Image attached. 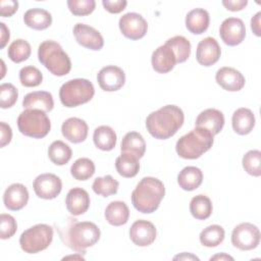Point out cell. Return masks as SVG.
Here are the masks:
<instances>
[{
  "label": "cell",
  "mask_w": 261,
  "mask_h": 261,
  "mask_svg": "<svg viewBox=\"0 0 261 261\" xmlns=\"http://www.w3.org/2000/svg\"><path fill=\"white\" fill-rule=\"evenodd\" d=\"M185 120L184 111L176 105H165L151 112L146 118L149 134L158 140H166L181 127Z\"/></svg>",
  "instance_id": "1"
},
{
  "label": "cell",
  "mask_w": 261,
  "mask_h": 261,
  "mask_svg": "<svg viewBox=\"0 0 261 261\" xmlns=\"http://www.w3.org/2000/svg\"><path fill=\"white\" fill-rule=\"evenodd\" d=\"M165 195L163 182L153 176L143 177L132 193V203L141 213H153Z\"/></svg>",
  "instance_id": "2"
},
{
  "label": "cell",
  "mask_w": 261,
  "mask_h": 261,
  "mask_svg": "<svg viewBox=\"0 0 261 261\" xmlns=\"http://www.w3.org/2000/svg\"><path fill=\"white\" fill-rule=\"evenodd\" d=\"M213 142L214 136L209 130L196 126L178 139L175 150L184 159H197L212 147Z\"/></svg>",
  "instance_id": "3"
},
{
  "label": "cell",
  "mask_w": 261,
  "mask_h": 261,
  "mask_svg": "<svg viewBox=\"0 0 261 261\" xmlns=\"http://www.w3.org/2000/svg\"><path fill=\"white\" fill-rule=\"evenodd\" d=\"M99 227L91 221H74L67 227L61 238H65V244L77 253H86V249L94 246L100 239Z\"/></svg>",
  "instance_id": "4"
},
{
  "label": "cell",
  "mask_w": 261,
  "mask_h": 261,
  "mask_svg": "<svg viewBox=\"0 0 261 261\" xmlns=\"http://www.w3.org/2000/svg\"><path fill=\"white\" fill-rule=\"evenodd\" d=\"M39 61L54 75L63 76L71 69V61L55 41L46 40L38 48Z\"/></svg>",
  "instance_id": "5"
},
{
  "label": "cell",
  "mask_w": 261,
  "mask_h": 261,
  "mask_svg": "<svg viewBox=\"0 0 261 261\" xmlns=\"http://www.w3.org/2000/svg\"><path fill=\"white\" fill-rule=\"evenodd\" d=\"M95 94L93 84L87 79H73L65 82L59 90V98L63 106L71 108L92 100Z\"/></svg>",
  "instance_id": "6"
},
{
  "label": "cell",
  "mask_w": 261,
  "mask_h": 261,
  "mask_svg": "<svg viewBox=\"0 0 261 261\" xmlns=\"http://www.w3.org/2000/svg\"><path fill=\"white\" fill-rule=\"evenodd\" d=\"M18 130L34 139L46 137L51 128V122L46 112L40 109H25L17 117Z\"/></svg>",
  "instance_id": "7"
},
{
  "label": "cell",
  "mask_w": 261,
  "mask_h": 261,
  "mask_svg": "<svg viewBox=\"0 0 261 261\" xmlns=\"http://www.w3.org/2000/svg\"><path fill=\"white\" fill-rule=\"evenodd\" d=\"M53 240L52 226L39 223L24 230L19 238V245L22 251L28 254H36L49 247Z\"/></svg>",
  "instance_id": "8"
},
{
  "label": "cell",
  "mask_w": 261,
  "mask_h": 261,
  "mask_svg": "<svg viewBox=\"0 0 261 261\" xmlns=\"http://www.w3.org/2000/svg\"><path fill=\"white\" fill-rule=\"evenodd\" d=\"M260 243L259 228L250 222L238 224L231 232V244L242 251H249L257 248Z\"/></svg>",
  "instance_id": "9"
},
{
  "label": "cell",
  "mask_w": 261,
  "mask_h": 261,
  "mask_svg": "<svg viewBox=\"0 0 261 261\" xmlns=\"http://www.w3.org/2000/svg\"><path fill=\"white\" fill-rule=\"evenodd\" d=\"M118 25L122 35L130 40L142 39L148 31L146 19L136 12H127L123 14L119 18Z\"/></svg>",
  "instance_id": "10"
},
{
  "label": "cell",
  "mask_w": 261,
  "mask_h": 261,
  "mask_svg": "<svg viewBox=\"0 0 261 261\" xmlns=\"http://www.w3.org/2000/svg\"><path fill=\"white\" fill-rule=\"evenodd\" d=\"M33 188L39 198L51 200L60 194L62 181L54 173H43L35 178Z\"/></svg>",
  "instance_id": "11"
},
{
  "label": "cell",
  "mask_w": 261,
  "mask_h": 261,
  "mask_svg": "<svg viewBox=\"0 0 261 261\" xmlns=\"http://www.w3.org/2000/svg\"><path fill=\"white\" fill-rule=\"evenodd\" d=\"M219 35L224 44L237 46L246 37V27L244 21L238 17L225 18L219 28Z\"/></svg>",
  "instance_id": "12"
},
{
  "label": "cell",
  "mask_w": 261,
  "mask_h": 261,
  "mask_svg": "<svg viewBox=\"0 0 261 261\" xmlns=\"http://www.w3.org/2000/svg\"><path fill=\"white\" fill-rule=\"evenodd\" d=\"M73 36L76 42L90 50L99 51L104 46V39L102 35L93 27L85 23H76L73 27Z\"/></svg>",
  "instance_id": "13"
},
{
  "label": "cell",
  "mask_w": 261,
  "mask_h": 261,
  "mask_svg": "<svg viewBox=\"0 0 261 261\" xmlns=\"http://www.w3.org/2000/svg\"><path fill=\"white\" fill-rule=\"evenodd\" d=\"M97 81L103 91L114 92L124 85L125 73L118 66L107 65L100 69L97 74Z\"/></svg>",
  "instance_id": "14"
},
{
  "label": "cell",
  "mask_w": 261,
  "mask_h": 261,
  "mask_svg": "<svg viewBox=\"0 0 261 261\" xmlns=\"http://www.w3.org/2000/svg\"><path fill=\"white\" fill-rule=\"evenodd\" d=\"M157 236L155 225L144 219L136 220L129 228L132 242L139 247H147L154 243Z\"/></svg>",
  "instance_id": "15"
},
{
  "label": "cell",
  "mask_w": 261,
  "mask_h": 261,
  "mask_svg": "<svg viewBox=\"0 0 261 261\" xmlns=\"http://www.w3.org/2000/svg\"><path fill=\"white\" fill-rule=\"evenodd\" d=\"M221 55V49L215 38L206 37L199 42L196 50V59L203 66H211L216 63Z\"/></svg>",
  "instance_id": "16"
},
{
  "label": "cell",
  "mask_w": 261,
  "mask_h": 261,
  "mask_svg": "<svg viewBox=\"0 0 261 261\" xmlns=\"http://www.w3.org/2000/svg\"><path fill=\"white\" fill-rule=\"evenodd\" d=\"M215 80L222 89L229 92H237L242 90L246 83L245 76L239 70L228 66L219 68L216 71Z\"/></svg>",
  "instance_id": "17"
},
{
  "label": "cell",
  "mask_w": 261,
  "mask_h": 261,
  "mask_svg": "<svg viewBox=\"0 0 261 261\" xmlns=\"http://www.w3.org/2000/svg\"><path fill=\"white\" fill-rule=\"evenodd\" d=\"M29 201V192L22 184L10 185L3 194V203L8 210L18 211L22 209Z\"/></svg>",
  "instance_id": "18"
},
{
  "label": "cell",
  "mask_w": 261,
  "mask_h": 261,
  "mask_svg": "<svg viewBox=\"0 0 261 261\" xmlns=\"http://www.w3.org/2000/svg\"><path fill=\"white\" fill-rule=\"evenodd\" d=\"M195 125L205 128L215 136L221 132L224 125V115L220 110L215 108L205 109L197 116Z\"/></svg>",
  "instance_id": "19"
},
{
  "label": "cell",
  "mask_w": 261,
  "mask_h": 261,
  "mask_svg": "<svg viewBox=\"0 0 261 261\" xmlns=\"http://www.w3.org/2000/svg\"><path fill=\"white\" fill-rule=\"evenodd\" d=\"M90 196L82 188H72L65 198V205L68 212L73 216H79L87 212L90 207Z\"/></svg>",
  "instance_id": "20"
},
{
  "label": "cell",
  "mask_w": 261,
  "mask_h": 261,
  "mask_svg": "<svg viewBox=\"0 0 261 261\" xmlns=\"http://www.w3.org/2000/svg\"><path fill=\"white\" fill-rule=\"evenodd\" d=\"M87 122L79 117L67 118L61 125V133L63 137L74 144L84 142L88 136Z\"/></svg>",
  "instance_id": "21"
},
{
  "label": "cell",
  "mask_w": 261,
  "mask_h": 261,
  "mask_svg": "<svg viewBox=\"0 0 261 261\" xmlns=\"http://www.w3.org/2000/svg\"><path fill=\"white\" fill-rule=\"evenodd\" d=\"M151 62L153 69L158 73L169 72L177 63L172 49L166 44L155 49L151 57Z\"/></svg>",
  "instance_id": "22"
},
{
  "label": "cell",
  "mask_w": 261,
  "mask_h": 261,
  "mask_svg": "<svg viewBox=\"0 0 261 261\" xmlns=\"http://www.w3.org/2000/svg\"><path fill=\"white\" fill-rule=\"evenodd\" d=\"M22 106L25 109H40L44 112H49L54 107V100L51 93L47 91H36L24 96Z\"/></svg>",
  "instance_id": "23"
},
{
  "label": "cell",
  "mask_w": 261,
  "mask_h": 261,
  "mask_svg": "<svg viewBox=\"0 0 261 261\" xmlns=\"http://www.w3.org/2000/svg\"><path fill=\"white\" fill-rule=\"evenodd\" d=\"M231 125L237 134L241 136L248 135L255 126V115L249 108L241 107L233 112Z\"/></svg>",
  "instance_id": "24"
},
{
  "label": "cell",
  "mask_w": 261,
  "mask_h": 261,
  "mask_svg": "<svg viewBox=\"0 0 261 261\" xmlns=\"http://www.w3.org/2000/svg\"><path fill=\"white\" fill-rule=\"evenodd\" d=\"M209 13L203 8H195L188 12L186 16V27L195 35H201L206 32L209 27Z\"/></svg>",
  "instance_id": "25"
},
{
  "label": "cell",
  "mask_w": 261,
  "mask_h": 261,
  "mask_svg": "<svg viewBox=\"0 0 261 261\" xmlns=\"http://www.w3.org/2000/svg\"><path fill=\"white\" fill-rule=\"evenodd\" d=\"M24 23L37 31L48 29L52 23V15L49 11L43 8H31L23 14Z\"/></svg>",
  "instance_id": "26"
},
{
  "label": "cell",
  "mask_w": 261,
  "mask_h": 261,
  "mask_svg": "<svg viewBox=\"0 0 261 261\" xmlns=\"http://www.w3.org/2000/svg\"><path fill=\"white\" fill-rule=\"evenodd\" d=\"M104 215L109 224L120 226L127 222L129 217V209L122 201H112L106 207Z\"/></svg>",
  "instance_id": "27"
},
{
  "label": "cell",
  "mask_w": 261,
  "mask_h": 261,
  "mask_svg": "<svg viewBox=\"0 0 261 261\" xmlns=\"http://www.w3.org/2000/svg\"><path fill=\"white\" fill-rule=\"evenodd\" d=\"M202 181V170L196 166H187L182 168L177 175V184L185 191H194L198 189Z\"/></svg>",
  "instance_id": "28"
},
{
  "label": "cell",
  "mask_w": 261,
  "mask_h": 261,
  "mask_svg": "<svg viewBox=\"0 0 261 261\" xmlns=\"http://www.w3.org/2000/svg\"><path fill=\"white\" fill-rule=\"evenodd\" d=\"M121 153H130L142 158L146 151V142L143 136L137 132H129L125 134L120 144Z\"/></svg>",
  "instance_id": "29"
},
{
  "label": "cell",
  "mask_w": 261,
  "mask_h": 261,
  "mask_svg": "<svg viewBox=\"0 0 261 261\" xmlns=\"http://www.w3.org/2000/svg\"><path fill=\"white\" fill-rule=\"evenodd\" d=\"M115 168L123 177H134L140 169L139 158L130 153H121L115 160Z\"/></svg>",
  "instance_id": "30"
},
{
  "label": "cell",
  "mask_w": 261,
  "mask_h": 261,
  "mask_svg": "<svg viewBox=\"0 0 261 261\" xmlns=\"http://www.w3.org/2000/svg\"><path fill=\"white\" fill-rule=\"evenodd\" d=\"M116 134L108 125H100L95 128L93 141L95 146L102 151H111L116 145Z\"/></svg>",
  "instance_id": "31"
},
{
  "label": "cell",
  "mask_w": 261,
  "mask_h": 261,
  "mask_svg": "<svg viewBox=\"0 0 261 261\" xmlns=\"http://www.w3.org/2000/svg\"><path fill=\"white\" fill-rule=\"evenodd\" d=\"M213 210L211 200L205 195H197L190 202V212L194 218L205 220L210 217Z\"/></svg>",
  "instance_id": "32"
},
{
  "label": "cell",
  "mask_w": 261,
  "mask_h": 261,
  "mask_svg": "<svg viewBox=\"0 0 261 261\" xmlns=\"http://www.w3.org/2000/svg\"><path fill=\"white\" fill-rule=\"evenodd\" d=\"M71 156L72 151L70 147L60 140L54 141L48 148V157L56 165L66 164Z\"/></svg>",
  "instance_id": "33"
},
{
  "label": "cell",
  "mask_w": 261,
  "mask_h": 261,
  "mask_svg": "<svg viewBox=\"0 0 261 261\" xmlns=\"http://www.w3.org/2000/svg\"><path fill=\"white\" fill-rule=\"evenodd\" d=\"M225 231L222 226L218 224H212L204 228L200 233V243L208 248L216 247L220 245L224 240Z\"/></svg>",
  "instance_id": "34"
},
{
  "label": "cell",
  "mask_w": 261,
  "mask_h": 261,
  "mask_svg": "<svg viewBox=\"0 0 261 261\" xmlns=\"http://www.w3.org/2000/svg\"><path fill=\"white\" fill-rule=\"evenodd\" d=\"M165 44L172 49L177 63H182L190 57L191 43L187 38L182 36H174L168 39Z\"/></svg>",
  "instance_id": "35"
},
{
  "label": "cell",
  "mask_w": 261,
  "mask_h": 261,
  "mask_svg": "<svg viewBox=\"0 0 261 261\" xmlns=\"http://www.w3.org/2000/svg\"><path fill=\"white\" fill-rule=\"evenodd\" d=\"M70 173L74 179L87 180L94 175L95 164L89 158H79L72 163L70 167Z\"/></svg>",
  "instance_id": "36"
},
{
  "label": "cell",
  "mask_w": 261,
  "mask_h": 261,
  "mask_svg": "<svg viewBox=\"0 0 261 261\" xmlns=\"http://www.w3.org/2000/svg\"><path fill=\"white\" fill-rule=\"evenodd\" d=\"M32 49L28 41L23 39H17L13 41L7 50V55L9 59L15 63H20L25 61L31 55Z\"/></svg>",
  "instance_id": "37"
},
{
  "label": "cell",
  "mask_w": 261,
  "mask_h": 261,
  "mask_svg": "<svg viewBox=\"0 0 261 261\" xmlns=\"http://www.w3.org/2000/svg\"><path fill=\"white\" fill-rule=\"evenodd\" d=\"M119 182L114 179L110 174H107L102 177H97L94 179L92 185L93 191L102 197H109L115 195L118 190Z\"/></svg>",
  "instance_id": "38"
},
{
  "label": "cell",
  "mask_w": 261,
  "mask_h": 261,
  "mask_svg": "<svg viewBox=\"0 0 261 261\" xmlns=\"http://www.w3.org/2000/svg\"><path fill=\"white\" fill-rule=\"evenodd\" d=\"M243 167L247 173L253 176L261 175V152L259 150L248 151L242 160Z\"/></svg>",
  "instance_id": "39"
},
{
  "label": "cell",
  "mask_w": 261,
  "mask_h": 261,
  "mask_svg": "<svg viewBox=\"0 0 261 261\" xmlns=\"http://www.w3.org/2000/svg\"><path fill=\"white\" fill-rule=\"evenodd\" d=\"M19 81L24 87H38L43 81V74L35 66H24L19 70Z\"/></svg>",
  "instance_id": "40"
},
{
  "label": "cell",
  "mask_w": 261,
  "mask_h": 261,
  "mask_svg": "<svg viewBox=\"0 0 261 261\" xmlns=\"http://www.w3.org/2000/svg\"><path fill=\"white\" fill-rule=\"evenodd\" d=\"M18 97L17 89L10 83H4L0 86V107L2 109L12 107Z\"/></svg>",
  "instance_id": "41"
},
{
  "label": "cell",
  "mask_w": 261,
  "mask_h": 261,
  "mask_svg": "<svg viewBox=\"0 0 261 261\" xmlns=\"http://www.w3.org/2000/svg\"><path fill=\"white\" fill-rule=\"evenodd\" d=\"M69 11L75 16H85L91 14L96 7L94 0H68Z\"/></svg>",
  "instance_id": "42"
},
{
  "label": "cell",
  "mask_w": 261,
  "mask_h": 261,
  "mask_svg": "<svg viewBox=\"0 0 261 261\" xmlns=\"http://www.w3.org/2000/svg\"><path fill=\"white\" fill-rule=\"evenodd\" d=\"M17 230V223L10 214L2 213L0 215V238L2 240L10 239Z\"/></svg>",
  "instance_id": "43"
},
{
  "label": "cell",
  "mask_w": 261,
  "mask_h": 261,
  "mask_svg": "<svg viewBox=\"0 0 261 261\" xmlns=\"http://www.w3.org/2000/svg\"><path fill=\"white\" fill-rule=\"evenodd\" d=\"M102 4L108 12L116 14L124 10L127 2L125 0H103Z\"/></svg>",
  "instance_id": "44"
},
{
  "label": "cell",
  "mask_w": 261,
  "mask_h": 261,
  "mask_svg": "<svg viewBox=\"0 0 261 261\" xmlns=\"http://www.w3.org/2000/svg\"><path fill=\"white\" fill-rule=\"evenodd\" d=\"M18 9V2L15 0H2L0 2V14L3 17L13 15Z\"/></svg>",
  "instance_id": "45"
},
{
  "label": "cell",
  "mask_w": 261,
  "mask_h": 261,
  "mask_svg": "<svg viewBox=\"0 0 261 261\" xmlns=\"http://www.w3.org/2000/svg\"><path fill=\"white\" fill-rule=\"evenodd\" d=\"M12 139L11 127L4 121L0 122V147L3 148L10 143Z\"/></svg>",
  "instance_id": "46"
},
{
  "label": "cell",
  "mask_w": 261,
  "mask_h": 261,
  "mask_svg": "<svg viewBox=\"0 0 261 261\" xmlns=\"http://www.w3.org/2000/svg\"><path fill=\"white\" fill-rule=\"evenodd\" d=\"M248 4L247 0H223L222 5L230 11H240Z\"/></svg>",
  "instance_id": "47"
},
{
  "label": "cell",
  "mask_w": 261,
  "mask_h": 261,
  "mask_svg": "<svg viewBox=\"0 0 261 261\" xmlns=\"http://www.w3.org/2000/svg\"><path fill=\"white\" fill-rule=\"evenodd\" d=\"M260 17H261V12H257L251 19V29L253 33L257 36H261V30H260Z\"/></svg>",
  "instance_id": "48"
},
{
  "label": "cell",
  "mask_w": 261,
  "mask_h": 261,
  "mask_svg": "<svg viewBox=\"0 0 261 261\" xmlns=\"http://www.w3.org/2000/svg\"><path fill=\"white\" fill-rule=\"evenodd\" d=\"M0 27H1V41H0V48L3 49L5 47V45L7 44L8 40H9V37H10V34H9V30L8 28L5 25L4 22H0Z\"/></svg>",
  "instance_id": "49"
},
{
  "label": "cell",
  "mask_w": 261,
  "mask_h": 261,
  "mask_svg": "<svg viewBox=\"0 0 261 261\" xmlns=\"http://www.w3.org/2000/svg\"><path fill=\"white\" fill-rule=\"evenodd\" d=\"M174 260L176 259H179V260H199V258L191 253H182L180 255H177L173 258Z\"/></svg>",
  "instance_id": "50"
},
{
  "label": "cell",
  "mask_w": 261,
  "mask_h": 261,
  "mask_svg": "<svg viewBox=\"0 0 261 261\" xmlns=\"http://www.w3.org/2000/svg\"><path fill=\"white\" fill-rule=\"evenodd\" d=\"M210 260L211 261L212 260H233V258L231 256L225 254V253H221V254H217V255L211 257Z\"/></svg>",
  "instance_id": "51"
},
{
  "label": "cell",
  "mask_w": 261,
  "mask_h": 261,
  "mask_svg": "<svg viewBox=\"0 0 261 261\" xmlns=\"http://www.w3.org/2000/svg\"><path fill=\"white\" fill-rule=\"evenodd\" d=\"M69 258H73V259H75V258H79V259H82V260H84V257H82V256H67V257H64L63 259H69Z\"/></svg>",
  "instance_id": "52"
}]
</instances>
